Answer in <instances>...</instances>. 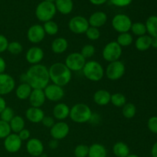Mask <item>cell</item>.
<instances>
[{"instance_id":"1","label":"cell","mask_w":157,"mask_h":157,"mask_svg":"<svg viewBox=\"0 0 157 157\" xmlns=\"http://www.w3.org/2000/svg\"><path fill=\"white\" fill-rule=\"evenodd\" d=\"M27 83L32 89H43L49 84L48 68L41 64L32 65L25 72Z\"/></svg>"},{"instance_id":"2","label":"cell","mask_w":157,"mask_h":157,"mask_svg":"<svg viewBox=\"0 0 157 157\" xmlns=\"http://www.w3.org/2000/svg\"><path fill=\"white\" fill-rule=\"evenodd\" d=\"M49 78L52 84L64 87L71 82L72 72L64 63L56 62L49 67Z\"/></svg>"},{"instance_id":"3","label":"cell","mask_w":157,"mask_h":157,"mask_svg":"<svg viewBox=\"0 0 157 157\" xmlns=\"http://www.w3.org/2000/svg\"><path fill=\"white\" fill-rule=\"evenodd\" d=\"M92 117L93 113L91 109L88 105L83 103L75 104L70 110L69 117L76 124H84L88 122L92 119Z\"/></svg>"},{"instance_id":"4","label":"cell","mask_w":157,"mask_h":157,"mask_svg":"<svg viewBox=\"0 0 157 157\" xmlns=\"http://www.w3.org/2000/svg\"><path fill=\"white\" fill-rule=\"evenodd\" d=\"M83 74L87 80L93 82H98L104 78L105 72L101 63L96 61H87L82 69Z\"/></svg>"},{"instance_id":"5","label":"cell","mask_w":157,"mask_h":157,"mask_svg":"<svg viewBox=\"0 0 157 157\" xmlns=\"http://www.w3.org/2000/svg\"><path fill=\"white\" fill-rule=\"evenodd\" d=\"M56 8L54 3L42 1L35 9V16L41 22L51 21L56 15Z\"/></svg>"},{"instance_id":"6","label":"cell","mask_w":157,"mask_h":157,"mask_svg":"<svg viewBox=\"0 0 157 157\" xmlns=\"http://www.w3.org/2000/svg\"><path fill=\"white\" fill-rule=\"evenodd\" d=\"M122 48L115 41L107 43L102 51L103 58L107 62L119 61L122 55Z\"/></svg>"},{"instance_id":"7","label":"cell","mask_w":157,"mask_h":157,"mask_svg":"<svg viewBox=\"0 0 157 157\" xmlns=\"http://www.w3.org/2000/svg\"><path fill=\"white\" fill-rule=\"evenodd\" d=\"M126 71L125 64L121 61L109 63L104 70L105 75L110 81H117L124 75Z\"/></svg>"},{"instance_id":"8","label":"cell","mask_w":157,"mask_h":157,"mask_svg":"<svg viewBox=\"0 0 157 157\" xmlns=\"http://www.w3.org/2000/svg\"><path fill=\"white\" fill-rule=\"evenodd\" d=\"M133 22L130 17L125 14H117L112 18L111 25L118 33L129 32Z\"/></svg>"},{"instance_id":"9","label":"cell","mask_w":157,"mask_h":157,"mask_svg":"<svg viewBox=\"0 0 157 157\" xmlns=\"http://www.w3.org/2000/svg\"><path fill=\"white\" fill-rule=\"evenodd\" d=\"M86 62V58H84L80 52H73L66 57L64 64L72 72L82 71Z\"/></svg>"},{"instance_id":"10","label":"cell","mask_w":157,"mask_h":157,"mask_svg":"<svg viewBox=\"0 0 157 157\" xmlns=\"http://www.w3.org/2000/svg\"><path fill=\"white\" fill-rule=\"evenodd\" d=\"M90 27L88 20L84 16L77 15L70 19L68 22V29L73 33L77 35L84 34Z\"/></svg>"},{"instance_id":"11","label":"cell","mask_w":157,"mask_h":157,"mask_svg":"<svg viewBox=\"0 0 157 157\" xmlns=\"http://www.w3.org/2000/svg\"><path fill=\"white\" fill-rule=\"evenodd\" d=\"M44 93L46 99L52 102H58L63 99L64 96V90L62 87L54 84H49L44 89Z\"/></svg>"},{"instance_id":"12","label":"cell","mask_w":157,"mask_h":157,"mask_svg":"<svg viewBox=\"0 0 157 157\" xmlns=\"http://www.w3.org/2000/svg\"><path fill=\"white\" fill-rule=\"evenodd\" d=\"M70 132V127L67 123L64 121H59L54 124L50 129V135L52 139L56 140H61L64 139Z\"/></svg>"},{"instance_id":"13","label":"cell","mask_w":157,"mask_h":157,"mask_svg":"<svg viewBox=\"0 0 157 157\" xmlns=\"http://www.w3.org/2000/svg\"><path fill=\"white\" fill-rule=\"evenodd\" d=\"M45 35L43 25L35 24L28 29L27 38L32 44H38L44 40Z\"/></svg>"},{"instance_id":"14","label":"cell","mask_w":157,"mask_h":157,"mask_svg":"<svg viewBox=\"0 0 157 157\" xmlns=\"http://www.w3.org/2000/svg\"><path fill=\"white\" fill-rule=\"evenodd\" d=\"M15 88V81L10 75L0 74V96L12 93Z\"/></svg>"},{"instance_id":"15","label":"cell","mask_w":157,"mask_h":157,"mask_svg":"<svg viewBox=\"0 0 157 157\" xmlns=\"http://www.w3.org/2000/svg\"><path fill=\"white\" fill-rule=\"evenodd\" d=\"M22 145V141L17 133H10L4 139V147L7 152L15 153L20 150Z\"/></svg>"},{"instance_id":"16","label":"cell","mask_w":157,"mask_h":157,"mask_svg":"<svg viewBox=\"0 0 157 157\" xmlns=\"http://www.w3.org/2000/svg\"><path fill=\"white\" fill-rule=\"evenodd\" d=\"M26 151L33 157H40L44 153V144L38 138H31L26 144Z\"/></svg>"},{"instance_id":"17","label":"cell","mask_w":157,"mask_h":157,"mask_svg":"<svg viewBox=\"0 0 157 157\" xmlns=\"http://www.w3.org/2000/svg\"><path fill=\"white\" fill-rule=\"evenodd\" d=\"M44 56V51L38 46H33L27 51L25 54V59L28 63L32 65L41 64Z\"/></svg>"},{"instance_id":"18","label":"cell","mask_w":157,"mask_h":157,"mask_svg":"<svg viewBox=\"0 0 157 157\" xmlns=\"http://www.w3.org/2000/svg\"><path fill=\"white\" fill-rule=\"evenodd\" d=\"M31 107L41 108L45 103L46 98L44 90L41 89H33L29 98Z\"/></svg>"},{"instance_id":"19","label":"cell","mask_w":157,"mask_h":157,"mask_svg":"<svg viewBox=\"0 0 157 157\" xmlns=\"http://www.w3.org/2000/svg\"><path fill=\"white\" fill-rule=\"evenodd\" d=\"M45 116L44 112L39 107H31L25 111V117L29 122L32 124H39L41 123L43 118Z\"/></svg>"},{"instance_id":"20","label":"cell","mask_w":157,"mask_h":157,"mask_svg":"<svg viewBox=\"0 0 157 157\" xmlns=\"http://www.w3.org/2000/svg\"><path fill=\"white\" fill-rule=\"evenodd\" d=\"M87 20H88L89 25L99 29L106 24L107 21V15L105 12L98 11L91 14Z\"/></svg>"},{"instance_id":"21","label":"cell","mask_w":157,"mask_h":157,"mask_svg":"<svg viewBox=\"0 0 157 157\" xmlns=\"http://www.w3.org/2000/svg\"><path fill=\"white\" fill-rule=\"evenodd\" d=\"M70 107L64 103L57 104L54 107L53 111H52L54 118L59 121H62L67 119L70 115Z\"/></svg>"},{"instance_id":"22","label":"cell","mask_w":157,"mask_h":157,"mask_svg":"<svg viewBox=\"0 0 157 157\" xmlns=\"http://www.w3.org/2000/svg\"><path fill=\"white\" fill-rule=\"evenodd\" d=\"M111 94L110 92L104 89L97 90L93 96V100L96 104L99 106H106L110 102Z\"/></svg>"},{"instance_id":"23","label":"cell","mask_w":157,"mask_h":157,"mask_svg":"<svg viewBox=\"0 0 157 157\" xmlns=\"http://www.w3.org/2000/svg\"><path fill=\"white\" fill-rule=\"evenodd\" d=\"M67 48H68V41L66 38H62V37H59V38H56L55 39H54L51 44L52 51L57 55H60V54L65 52Z\"/></svg>"},{"instance_id":"24","label":"cell","mask_w":157,"mask_h":157,"mask_svg":"<svg viewBox=\"0 0 157 157\" xmlns=\"http://www.w3.org/2000/svg\"><path fill=\"white\" fill-rule=\"evenodd\" d=\"M54 4L57 12L62 15H68L73 10L74 2L72 0H56Z\"/></svg>"},{"instance_id":"25","label":"cell","mask_w":157,"mask_h":157,"mask_svg":"<svg viewBox=\"0 0 157 157\" xmlns=\"http://www.w3.org/2000/svg\"><path fill=\"white\" fill-rule=\"evenodd\" d=\"M32 90V87L28 83H21L15 89V95L19 100L25 101L29 99Z\"/></svg>"},{"instance_id":"26","label":"cell","mask_w":157,"mask_h":157,"mask_svg":"<svg viewBox=\"0 0 157 157\" xmlns=\"http://www.w3.org/2000/svg\"><path fill=\"white\" fill-rule=\"evenodd\" d=\"M107 150L101 144H93L89 147V153L87 157H107Z\"/></svg>"},{"instance_id":"27","label":"cell","mask_w":157,"mask_h":157,"mask_svg":"<svg viewBox=\"0 0 157 157\" xmlns=\"http://www.w3.org/2000/svg\"><path fill=\"white\" fill-rule=\"evenodd\" d=\"M152 37L150 35H144L136 38L135 41V47L140 52H145L151 47Z\"/></svg>"},{"instance_id":"28","label":"cell","mask_w":157,"mask_h":157,"mask_svg":"<svg viewBox=\"0 0 157 157\" xmlns=\"http://www.w3.org/2000/svg\"><path fill=\"white\" fill-rule=\"evenodd\" d=\"M113 153L117 157H127L130 154L128 145L124 142H117L113 146Z\"/></svg>"},{"instance_id":"29","label":"cell","mask_w":157,"mask_h":157,"mask_svg":"<svg viewBox=\"0 0 157 157\" xmlns=\"http://www.w3.org/2000/svg\"><path fill=\"white\" fill-rule=\"evenodd\" d=\"M9 126H10L11 130L14 133L18 134L21 130H22L25 128V120L23 119L22 117L19 116V115H15L12 121L9 122Z\"/></svg>"},{"instance_id":"30","label":"cell","mask_w":157,"mask_h":157,"mask_svg":"<svg viewBox=\"0 0 157 157\" xmlns=\"http://www.w3.org/2000/svg\"><path fill=\"white\" fill-rule=\"evenodd\" d=\"M147 32L150 37L157 36V16L151 15L147 19L145 23Z\"/></svg>"},{"instance_id":"31","label":"cell","mask_w":157,"mask_h":157,"mask_svg":"<svg viewBox=\"0 0 157 157\" xmlns=\"http://www.w3.org/2000/svg\"><path fill=\"white\" fill-rule=\"evenodd\" d=\"M116 41L121 48L127 47V46H130V44H132V43L133 42V35L129 32L121 33L117 36Z\"/></svg>"},{"instance_id":"32","label":"cell","mask_w":157,"mask_h":157,"mask_svg":"<svg viewBox=\"0 0 157 157\" xmlns=\"http://www.w3.org/2000/svg\"><path fill=\"white\" fill-rule=\"evenodd\" d=\"M110 103L117 107H123L127 104V98L125 95L121 93H115L111 94Z\"/></svg>"},{"instance_id":"33","label":"cell","mask_w":157,"mask_h":157,"mask_svg":"<svg viewBox=\"0 0 157 157\" xmlns=\"http://www.w3.org/2000/svg\"><path fill=\"white\" fill-rule=\"evenodd\" d=\"M43 28H44V32H45L46 35H51V36L57 35L58 31H59L58 25L55 21H52V20L44 22V25H43Z\"/></svg>"},{"instance_id":"34","label":"cell","mask_w":157,"mask_h":157,"mask_svg":"<svg viewBox=\"0 0 157 157\" xmlns=\"http://www.w3.org/2000/svg\"><path fill=\"white\" fill-rule=\"evenodd\" d=\"M136 113V107L132 103H127L122 107V114L127 119H131L134 117Z\"/></svg>"},{"instance_id":"35","label":"cell","mask_w":157,"mask_h":157,"mask_svg":"<svg viewBox=\"0 0 157 157\" xmlns=\"http://www.w3.org/2000/svg\"><path fill=\"white\" fill-rule=\"evenodd\" d=\"M130 31H131L133 35L138 37L146 35V33H147V29H146L145 24H144L143 22H139V21L132 24Z\"/></svg>"},{"instance_id":"36","label":"cell","mask_w":157,"mask_h":157,"mask_svg":"<svg viewBox=\"0 0 157 157\" xmlns=\"http://www.w3.org/2000/svg\"><path fill=\"white\" fill-rule=\"evenodd\" d=\"M7 51L11 54V55H19V54H21V52L23 51V46L22 44L20 42H18V41H11V42L9 43Z\"/></svg>"},{"instance_id":"37","label":"cell","mask_w":157,"mask_h":157,"mask_svg":"<svg viewBox=\"0 0 157 157\" xmlns=\"http://www.w3.org/2000/svg\"><path fill=\"white\" fill-rule=\"evenodd\" d=\"M14 117H15V112H14L13 109L11 108L10 107H6L0 113V120L9 123V124Z\"/></svg>"},{"instance_id":"38","label":"cell","mask_w":157,"mask_h":157,"mask_svg":"<svg viewBox=\"0 0 157 157\" xmlns=\"http://www.w3.org/2000/svg\"><path fill=\"white\" fill-rule=\"evenodd\" d=\"M89 153V147L85 144H79L74 150L75 157H87Z\"/></svg>"},{"instance_id":"39","label":"cell","mask_w":157,"mask_h":157,"mask_svg":"<svg viewBox=\"0 0 157 157\" xmlns=\"http://www.w3.org/2000/svg\"><path fill=\"white\" fill-rule=\"evenodd\" d=\"M95 52H96V48L94 46L93 44H87L83 46L80 53L84 58H90L94 55Z\"/></svg>"},{"instance_id":"40","label":"cell","mask_w":157,"mask_h":157,"mask_svg":"<svg viewBox=\"0 0 157 157\" xmlns=\"http://www.w3.org/2000/svg\"><path fill=\"white\" fill-rule=\"evenodd\" d=\"M85 35L87 38L90 41H97L101 37V32H100L99 29L94 27H90L88 28L85 32Z\"/></svg>"},{"instance_id":"41","label":"cell","mask_w":157,"mask_h":157,"mask_svg":"<svg viewBox=\"0 0 157 157\" xmlns=\"http://www.w3.org/2000/svg\"><path fill=\"white\" fill-rule=\"evenodd\" d=\"M10 133H12V130L9 123L0 120V139H5Z\"/></svg>"},{"instance_id":"42","label":"cell","mask_w":157,"mask_h":157,"mask_svg":"<svg viewBox=\"0 0 157 157\" xmlns=\"http://www.w3.org/2000/svg\"><path fill=\"white\" fill-rule=\"evenodd\" d=\"M147 127L150 131L153 133H157V117L154 116L150 117L147 122Z\"/></svg>"},{"instance_id":"43","label":"cell","mask_w":157,"mask_h":157,"mask_svg":"<svg viewBox=\"0 0 157 157\" xmlns=\"http://www.w3.org/2000/svg\"><path fill=\"white\" fill-rule=\"evenodd\" d=\"M110 2L117 7H127L131 4L133 0H110Z\"/></svg>"},{"instance_id":"44","label":"cell","mask_w":157,"mask_h":157,"mask_svg":"<svg viewBox=\"0 0 157 157\" xmlns=\"http://www.w3.org/2000/svg\"><path fill=\"white\" fill-rule=\"evenodd\" d=\"M9 43L7 38L5 35L0 34V53H3L7 51Z\"/></svg>"},{"instance_id":"45","label":"cell","mask_w":157,"mask_h":157,"mask_svg":"<svg viewBox=\"0 0 157 157\" xmlns=\"http://www.w3.org/2000/svg\"><path fill=\"white\" fill-rule=\"evenodd\" d=\"M41 123H42L44 127L51 129L52 127H53L54 124H55V119H54V117H52L44 116V118H43L42 121H41Z\"/></svg>"},{"instance_id":"46","label":"cell","mask_w":157,"mask_h":157,"mask_svg":"<svg viewBox=\"0 0 157 157\" xmlns=\"http://www.w3.org/2000/svg\"><path fill=\"white\" fill-rule=\"evenodd\" d=\"M18 136H19L20 139L21 140V141H25V140H29L30 139L31 136V133L28 129L24 128L22 130L19 132L18 133Z\"/></svg>"},{"instance_id":"47","label":"cell","mask_w":157,"mask_h":157,"mask_svg":"<svg viewBox=\"0 0 157 157\" xmlns=\"http://www.w3.org/2000/svg\"><path fill=\"white\" fill-rule=\"evenodd\" d=\"M6 69V62L2 57L0 56V74L5 73Z\"/></svg>"},{"instance_id":"48","label":"cell","mask_w":157,"mask_h":157,"mask_svg":"<svg viewBox=\"0 0 157 157\" xmlns=\"http://www.w3.org/2000/svg\"><path fill=\"white\" fill-rule=\"evenodd\" d=\"M58 144H58V140H56L52 139V140H50L48 145H49V147H50L52 150H55V149L58 148Z\"/></svg>"},{"instance_id":"49","label":"cell","mask_w":157,"mask_h":157,"mask_svg":"<svg viewBox=\"0 0 157 157\" xmlns=\"http://www.w3.org/2000/svg\"><path fill=\"white\" fill-rule=\"evenodd\" d=\"M89 2L94 6H101L107 2V0H89Z\"/></svg>"},{"instance_id":"50","label":"cell","mask_w":157,"mask_h":157,"mask_svg":"<svg viewBox=\"0 0 157 157\" xmlns=\"http://www.w3.org/2000/svg\"><path fill=\"white\" fill-rule=\"evenodd\" d=\"M6 107H7V106H6V100H5L2 97L0 96V113H2V111Z\"/></svg>"},{"instance_id":"51","label":"cell","mask_w":157,"mask_h":157,"mask_svg":"<svg viewBox=\"0 0 157 157\" xmlns=\"http://www.w3.org/2000/svg\"><path fill=\"white\" fill-rule=\"evenodd\" d=\"M151 155L152 157H157V142L153 144L151 149Z\"/></svg>"},{"instance_id":"52","label":"cell","mask_w":157,"mask_h":157,"mask_svg":"<svg viewBox=\"0 0 157 157\" xmlns=\"http://www.w3.org/2000/svg\"><path fill=\"white\" fill-rule=\"evenodd\" d=\"M151 47H153V48L157 49V36L152 37Z\"/></svg>"},{"instance_id":"53","label":"cell","mask_w":157,"mask_h":157,"mask_svg":"<svg viewBox=\"0 0 157 157\" xmlns=\"http://www.w3.org/2000/svg\"><path fill=\"white\" fill-rule=\"evenodd\" d=\"M127 157H140V156H137V155H136V154H130L129 156H127Z\"/></svg>"},{"instance_id":"54","label":"cell","mask_w":157,"mask_h":157,"mask_svg":"<svg viewBox=\"0 0 157 157\" xmlns=\"http://www.w3.org/2000/svg\"><path fill=\"white\" fill-rule=\"evenodd\" d=\"M43 1L48 2H52V3H55V2L56 1V0H43Z\"/></svg>"}]
</instances>
